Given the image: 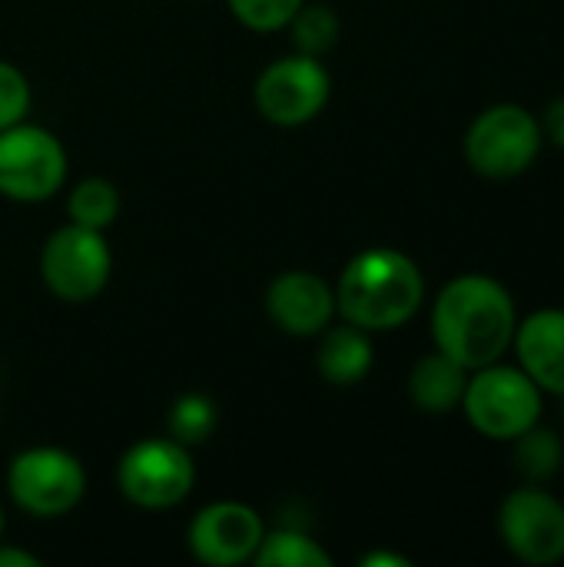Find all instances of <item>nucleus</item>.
I'll list each match as a JSON object with an SVG mask.
<instances>
[{"instance_id": "nucleus-14", "label": "nucleus", "mask_w": 564, "mask_h": 567, "mask_svg": "<svg viewBox=\"0 0 564 567\" xmlns=\"http://www.w3.org/2000/svg\"><path fill=\"white\" fill-rule=\"evenodd\" d=\"M372 359H376L372 355V339H369L366 329L342 319V326H326L319 332L316 369L329 385H336V389L359 385L369 375Z\"/></svg>"}, {"instance_id": "nucleus-24", "label": "nucleus", "mask_w": 564, "mask_h": 567, "mask_svg": "<svg viewBox=\"0 0 564 567\" xmlns=\"http://www.w3.org/2000/svg\"><path fill=\"white\" fill-rule=\"evenodd\" d=\"M545 126H548V136L558 143L564 150V96H558L552 106H548V113H545Z\"/></svg>"}, {"instance_id": "nucleus-4", "label": "nucleus", "mask_w": 564, "mask_h": 567, "mask_svg": "<svg viewBox=\"0 0 564 567\" xmlns=\"http://www.w3.org/2000/svg\"><path fill=\"white\" fill-rule=\"evenodd\" d=\"M120 495L143 512H166L189 498L196 485V465L189 449L170 435L143 439L130 445L116 465Z\"/></svg>"}, {"instance_id": "nucleus-22", "label": "nucleus", "mask_w": 564, "mask_h": 567, "mask_svg": "<svg viewBox=\"0 0 564 567\" xmlns=\"http://www.w3.org/2000/svg\"><path fill=\"white\" fill-rule=\"evenodd\" d=\"M30 113V80L20 66L0 60V130L27 120Z\"/></svg>"}, {"instance_id": "nucleus-8", "label": "nucleus", "mask_w": 564, "mask_h": 567, "mask_svg": "<svg viewBox=\"0 0 564 567\" xmlns=\"http://www.w3.org/2000/svg\"><path fill=\"white\" fill-rule=\"evenodd\" d=\"M332 93V76L322 63V56H309V53H286L279 60H273L253 86V100L256 110L286 130L306 126L309 120H316Z\"/></svg>"}, {"instance_id": "nucleus-12", "label": "nucleus", "mask_w": 564, "mask_h": 567, "mask_svg": "<svg viewBox=\"0 0 564 567\" xmlns=\"http://www.w3.org/2000/svg\"><path fill=\"white\" fill-rule=\"evenodd\" d=\"M266 312L286 336L312 339L336 319V289L309 269H286L266 289Z\"/></svg>"}, {"instance_id": "nucleus-19", "label": "nucleus", "mask_w": 564, "mask_h": 567, "mask_svg": "<svg viewBox=\"0 0 564 567\" xmlns=\"http://www.w3.org/2000/svg\"><path fill=\"white\" fill-rule=\"evenodd\" d=\"M286 30H289V40H293L296 53L322 56L339 40V17L326 3H302Z\"/></svg>"}, {"instance_id": "nucleus-11", "label": "nucleus", "mask_w": 564, "mask_h": 567, "mask_svg": "<svg viewBox=\"0 0 564 567\" xmlns=\"http://www.w3.org/2000/svg\"><path fill=\"white\" fill-rule=\"evenodd\" d=\"M266 522L256 508L243 502H213L199 508L186 528V548L199 565L236 567L253 561Z\"/></svg>"}, {"instance_id": "nucleus-18", "label": "nucleus", "mask_w": 564, "mask_h": 567, "mask_svg": "<svg viewBox=\"0 0 564 567\" xmlns=\"http://www.w3.org/2000/svg\"><path fill=\"white\" fill-rule=\"evenodd\" d=\"M216 425H219L216 402L209 395H199V392L180 395L170 405V412H166V432H170V439H176L186 449L203 445L216 432Z\"/></svg>"}, {"instance_id": "nucleus-20", "label": "nucleus", "mask_w": 564, "mask_h": 567, "mask_svg": "<svg viewBox=\"0 0 564 567\" xmlns=\"http://www.w3.org/2000/svg\"><path fill=\"white\" fill-rule=\"evenodd\" d=\"M512 442H515V465L529 482H545L562 468V442L552 432L532 425L529 432H522Z\"/></svg>"}, {"instance_id": "nucleus-5", "label": "nucleus", "mask_w": 564, "mask_h": 567, "mask_svg": "<svg viewBox=\"0 0 564 567\" xmlns=\"http://www.w3.org/2000/svg\"><path fill=\"white\" fill-rule=\"evenodd\" d=\"M462 409L475 432L485 439H519L542 415V389L522 372L509 365H482L465 385Z\"/></svg>"}, {"instance_id": "nucleus-26", "label": "nucleus", "mask_w": 564, "mask_h": 567, "mask_svg": "<svg viewBox=\"0 0 564 567\" xmlns=\"http://www.w3.org/2000/svg\"><path fill=\"white\" fill-rule=\"evenodd\" d=\"M3 528H7V522H3V508H0V538H3Z\"/></svg>"}, {"instance_id": "nucleus-9", "label": "nucleus", "mask_w": 564, "mask_h": 567, "mask_svg": "<svg viewBox=\"0 0 564 567\" xmlns=\"http://www.w3.org/2000/svg\"><path fill=\"white\" fill-rule=\"evenodd\" d=\"M542 146L539 120L515 103L489 106L465 133V156L485 179H512L532 166Z\"/></svg>"}, {"instance_id": "nucleus-7", "label": "nucleus", "mask_w": 564, "mask_h": 567, "mask_svg": "<svg viewBox=\"0 0 564 567\" xmlns=\"http://www.w3.org/2000/svg\"><path fill=\"white\" fill-rule=\"evenodd\" d=\"M113 272L110 243L100 229L66 223L53 229L40 249V279L63 302L96 299Z\"/></svg>"}, {"instance_id": "nucleus-15", "label": "nucleus", "mask_w": 564, "mask_h": 567, "mask_svg": "<svg viewBox=\"0 0 564 567\" xmlns=\"http://www.w3.org/2000/svg\"><path fill=\"white\" fill-rule=\"evenodd\" d=\"M465 385H469V369L439 349L422 355L409 375V395L429 415H445V412L459 409Z\"/></svg>"}, {"instance_id": "nucleus-23", "label": "nucleus", "mask_w": 564, "mask_h": 567, "mask_svg": "<svg viewBox=\"0 0 564 567\" xmlns=\"http://www.w3.org/2000/svg\"><path fill=\"white\" fill-rule=\"evenodd\" d=\"M0 567H40V558L23 551V548H10L0 542Z\"/></svg>"}, {"instance_id": "nucleus-21", "label": "nucleus", "mask_w": 564, "mask_h": 567, "mask_svg": "<svg viewBox=\"0 0 564 567\" xmlns=\"http://www.w3.org/2000/svg\"><path fill=\"white\" fill-rule=\"evenodd\" d=\"M226 3L243 27L256 33H276L289 27V20L306 0H226Z\"/></svg>"}, {"instance_id": "nucleus-1", "label": "nucleus", "mask_w": 564, "mask_h": 567, "mask_svg": "<svg viewBox=\"0 0 564 567\" xmlns=\"http://www.w3.org/2000/svg\"><path fill=\"white\" fill-rule=\"evenodd\" d=\"M515 329V302L509 289L492 276H459L439 292L432 306L435 349L469 372L499 362L512 346Z\"/></svg>"}, {"instance_id": "nucleus-6", "label": "nucleus", "mask_w": 564, "mask_h": 567, "mask_svg": "<svg viewBox=\"0 0 564 567\" xmlns=\"http://www.w3.org/2000/svg\"><path fill=\"white\" fill-rule=\"evenodd\" d=\"M66 179L63 143L37 123L0 130V196L13 203H47Z\"/></svg>"}, {"instance_id": "nucleus-16", "label": "nucleus", "mask_w": 564, "mask_h": 567, "mask_svg": "<svg viewBox=\"0 0 564 567\" xmlns=\"http://www.w3.org/2000/svg\"><path fill=\"white\" fill-rule=\"evenodd\" d=\"M256 567H332V555L306 532L296 528H276L266 532L256 555Z\"/></svg>"}, {"instance_id": "nucleus-10", "label": "nucleus", "mask_w": 564, "mask_h": 567, "mask_svg": "<svg viewBox=\"0 0 564 567\" xmlns=\"http://www.w3.org/2000/svg\"><path fill=\"white\" fill-rule=\"evenodd\" d=\"M509 551L525 565H555L564 558V505L542 488H519L499 512Z\"/></svg>"}, {"instance_id": "nucleus-25", "label": "nucleus", "mask_w": 564, "mask_h": 567, "mask_svg": "<svg viewBox=\"0 0 564 567\" xmlns=\"http://www.w3.org/2000/svg\"><path fill=\"white\" fill-rule=\"evenodd\" d=\"M409 567V558H399V555H366L362 567Z\"/></svg>"}, {"instance_id": "nucleus-2", "label": "nucleus", "mask_w": 564, "mask_h": 567, "mask_svg": "<svg viewBox=\"0 0 564 567\" xmlns=\"http://www.w3.org/2000/svg\"><path fill=\"white\" fill-rule=\"evenodd\" d=\"M425 299L419 266L389 246L352 256L336 282V316L366 329L386 332L406 326Z\"/></svg>"}, {"instance_id": "nucleus-3", "label": "nucleus", "mask_w": 564, "mask_h": 567, "mask_svg": "<svg viewBox=\"0 0 564 567\" xmlns=\"http://www.w3.org/2000/svg\"><path fill=\"white\" fill-rule=\"evenodd\" d=\"M7 495L33 518H63L86 495V468L66 449L33 445L10 458Z\"/></svg>"}, {"instance_id": "nucleus-13", "label": "nucleus", "mask_w": 564, "mask_h": 567, "mask_svg": "<svg viewBox=\"0 0 564 567\" xmlns=\"http://www.w3.org/2000/svg\"><path fill=\"white\" fill-rule=\"evenodd\" d=\"M515 349L522 372L545 392L564 395V312L542 309L532 312L522 329H515Z\"/></svg>"}, {"instance_id": "nucleus-17", "label": "nucleus", "mask_w": 564, "mask_h": 567, "mask_svg": "<svg viewBox=\"0 0 564 567\" xmlns=\"http://www.w3.org/2000/svg\"><path fill=\"white\" fill-rule=\"evenodd\" d=\"M66 216L76 226L106 233L116 223V216H120V193H116V186L110 179H103V176H86L83 183H76L70 189Z\"/></svg>"}]
</instances>
